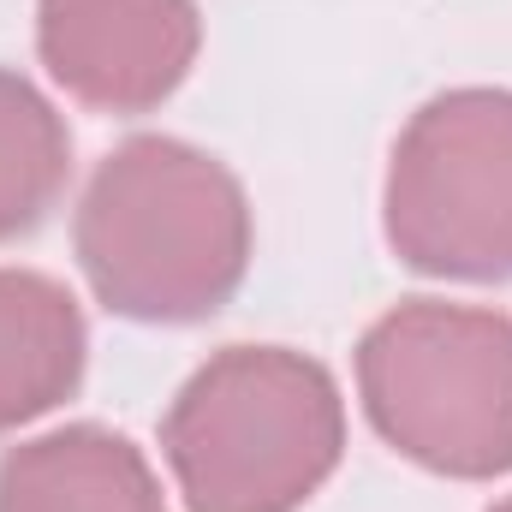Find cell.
Listing matches in <instances>:
<instances>
[{
	"label": "cell",
	"instance_id": "obj_1",
	"mask_svg": "<svg viewBox=\"0 0 512 512\" xmlns=\"http://www.w3.org/2000/svg\"><path fill=\"white\" fill-rule=\"evenodd\" d=\"M78 268L126 322H203L251 268L245 185L179 137L120 143L78 203Z\"/></svg>",
	"mask_w": 512,
	"mask_h": 512
},
{
	"label": "cell",
	"instance_id": "obj_2",
	"mask_svg": "<svg viewBox=\"0 0 512 512\" xmlns=\"http://www.w3.org/2000/svg\"><path fill=\"white\" fill-rule=\"evenodd\" d=\"M334 376L286 346H227L179 387L161 453L191 512H298L340 465Z\"/></svg>",
	"mask_w": 512,
	"mask_h": 512
},
{
	"label": "cell",
	"instance_id": "obj_3",
	"mask_svg": "<svg viewBox=\"0 0 512 512\" xmlns=\"http://www.w3.org/2000/svg\"><path fill=\"white\" fill-rule=\"evenodd\" d=\"M364 411L393 453L435 477L512 471V316L405 298L358 346Z\"/></svg>",
	"mask_w": 512,
	"mask_h": 512
},
{
	"label": "cell",
	"instance_id": "obj_4",
	"mask_svg": "<svg viewBox=\"0 0 512 512\" xmlns=\"http://www.w3.org/2000/svg\"><path fill=\"white\" fill-rule=\"evenodd\" d=\"M387 245L435 280H512L507 90H447L411 114L387 167Z\"/></svg>",
	"mask_w": 512,
	"mask_h": 512
},
{
	"label": "cell",
	"instance_id": "obj_5",
	"mask_svg": "<svg viewBox=\"0 0 512 512\" xmlns=\"http://www.w3.org/2000/svg\"><path fill=\"white\" fill-rule=\"evenodd\" d=\"M203 24L197 0H42L36 48L54 84L96 114H149L167 102L191 60Z\"/></svg>",
	"mask_w": 512,
	"mask_h": 512
},
{
	"label": "cell",
	"instance_id": "obj_6",
	"mask_svg": "<svg viewBox=\"0 0 512 512\" xmlns=\"http://www.w3.org/2000/svg\"><path fill=\"white\" fill-rule=\"evenodd\" d=\"M0 512H167V501L126 435L72 423L0 459Z\"/></svg>",
	"mask_w": 512,
	"mask_h": 512
},
{
	"label": "cell",
	"instance_id": "obj_7",
	"mask_svg": "<svg viewBox=\"0 0 512 512\" xmlns=\"http://www.w3.org/2000/svg\"><path fill=\"white\" fill-rule=\"evenodd\" d=\"M84 382V310L30 268H0V435L54 411Z\"/></svg>",
	"mask_w": 512,
	"mask_h": 512
},
{
	"label": "cell",
	"instance_id": "obj_8",
	"mask_svg": "<svg viewBox=\"0 0 512 512\" xmlns=\"http://www.w3.org/2000/svg\"><path fill=\"white\" fill-rule=\"evenodd\" d=\"M72 173L66 120L18 72H0V245L42 227Z\"/></svg>",
	"mask_w": 512,
	"mask_h": 512
},
{
	"label": "cell",
	"instance_id": "obj_9",
	"mask_svg": "<svg viewBox=\"0 0 512 512\" xmlns=\"http://www.w3.org/2000/svg\"><path fill=\"white\" fill-rule=\"evenodd\" d=\"M489 512H512V495H507V501H501V507H489Z\"/></svg>",
	"mask_w": 512,
	"mask_h": 512
}]
</instances>
